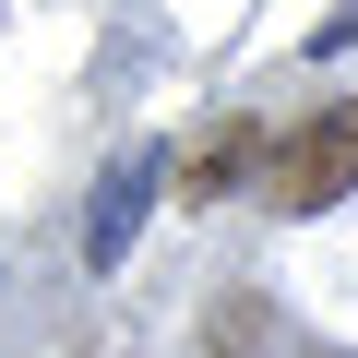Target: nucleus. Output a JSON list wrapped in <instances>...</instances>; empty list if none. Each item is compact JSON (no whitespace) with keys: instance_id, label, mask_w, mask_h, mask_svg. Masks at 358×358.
Segmentation results:
<instances>
[{"instance_id":"nucleus-3","label":"nucleus","mask_w":358,"mask_h":358,"mask_svg":"<svg viewBox=\"0 0 358 358\" xmlns=\"http://www.w3.org/2000/svg\"><path fill=\"white\" fill-rule=\"evenodd\" d=\"M215 358H310L299 334H287V310H263V299H215Z\"/></svg>"},{"instance_id":"nucleus-2","label":"nucleus","mask_w":358,"mask_h":358,"mask_svg":"<svg viewBox=\"0 0 358 358\" xmlns=\"http://www.w3.org/2000/svg\"><path fill=\"white\" fill-rule=\"evenodd\" d=\"M155 192H167V155H155V143H131V155L96 179V203H84V263H96V275H120V263H131V239H143Z\"/></svg>"},{"instance_id":"nucleus-1","label":"nucleus","mask_w":358,"mask_h":358,"mask_svg":"<svg viewBox=\"0 0 358 358\" xmlns=\"http://www.w3.org/2000/svg\"><path fill=\"white\" fill-rule=\"evenodd\" d=\"M334 192H358V108H322V120L287 131V155H275V203H287V215H322Z\"/></svg>"},{"instance_id":"nucleus-5","label":"nucleus","mask_w":358,"mask_h":358,"mask_svg":"<svg viewBox=\"0 0 358 358\" xmlns=\"http://www.w3.org/2000/svg\"><path fill=\"white\" fill-rule=\"evenodd\" d=\"M322 48H358V0H346V13H334V24H322Z\"/></svg>"},{"instance_id":"nucleus-6","label":"nucleus","mask_w":358,"mask_h":358,"mask_svg":"<svg viewBox=\"0 0 358 358\" xmlns=\"http://www.w3.org/2000/svg\"><path fill=\"white\" fill-rule=\"evenodd\" d=\"M310 358H322V346H310Z\"/></svg>"},{"instance_id":"nucleus-4","label":"nucleus","mask_w":358,"mask_h":358,"mask_svg":"<svg viewBox=\"0 0 358 358\" xmlns=\"http://www.w3.org/2000/svg\"><path fill=\"white\" fill-rule=\"evenodd\" d=\"M251 167H263V131H251V120H227V131L192 155V179H179V192H203V203H215V192H239Z\"/></svg>"}]
</instances>
